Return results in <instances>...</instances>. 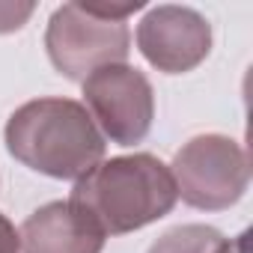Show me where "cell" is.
Masks as SVG:
<instances>
[{"mask_svg": "<svg viewBox=\"0 0 253 253\" xmlns=\"http://www.w3.org/2000/svg\"><path fill=\"white\" fill-rule=\"evenodd\" d=\"M140 54L164 75L197 69L211 51V24L191 6H152L137 24Z\"/></svg>", "mask_w": 253, "mask_h": 253, "instance_id": "6", "label": "cell"}, {"mask_svg": "<svg viewBox=\"0 0 253 253\" xmlns=\"http://www.w3.org/2000/svg\"><path fill=\"white\" fill-rule=\"evenodd\" d=\"M33 3H0V33H15L33 15Z\"/></svg>", "mask_w": 253, "mask_h": 253, "instance_id": "9", "label": "cell"}, {"mask_svg": "<svg viewBox=\"0 0 253 253\" xmlns=\"http://www.w3.org/2000/svg\"><path fill=\"white\" fill-rule=\"evenodd\" d=\"M84 107L95 128L116 146L146 140L155 119V92L149 78L134 66H104L84 81Z\"/></svg>", "mask_w": 253, "mask_h": 253, "instance_id": "5", "label": "cell"}, {"mask_svg": "<svg viewBox=\"0 0 253 253\" xmlns=\"http://www.w3.org/2000/svg\"><path fill=\"white\" fill-rule=\"evenodd\" d=\"M149 253H244V235L232 241L214 226L182 223V226L167 229L149 247Z\"/></svg>", "mask_w": 253, "mask_h": 253, "instance_id": "8", "label": "cell"}, {"mask_svg": "<svg viewBox=\"0 0 253 253\" xmlns=\"http://www.w3.org/2000/svg\"><path fill=\"white\" fill-rule=\"evenodd\" d=\"M45 48L63 78L84 84L92 72L128 60L131 33L125 21L98 18L84 3H63L48 21Z\"/></svg>", "mask_w": 253, "mask_h": 253, "instance_id": "4", "label": "cell"}, {"mask_svg": "<svg viewBox=\"0 0 253 253\" xmlns=\"http://www.w3.org/2000/svg\"><path fill=\"white\" fill-rule=\"evenodd\" d=\"M21 250L24 253H101V229L69 200H54L36 209L21 223Z\"/></svg>", "mask_w": 253, "mask_h": 253, "instance_id": "7", "label": "cell"}, {"mask_svg": "<svg viewBox=\"0 0 253 253\" xmlns=\"http://www.w3.org/2000/svg\"><path fill=\"white\" fill-rule=\"evenodd\" d=\"M0 253H21V238L9 223V217L3 214H0Z\"/></svg>", "mask_w": 253, "mask_h": 253, "instance_id": "10", "label": "cell"}, {"mask_svg": "<svg viewBox=\"0 0 253 253\" xmlns=\"http://www.w3.org/2000/svg\"><path fill=\"white\" fill-rule=\"evenodd\" d=\"M6 149L24 167L51 179H81L104 161V137L75 98H36L6 122Z\"/></svg>", "mask_w": 253, "mask_h": 253, "instance_id": "2", "label": "cell"}, {"mask_svg": "<svg viewBox=\"0 0 253 253\" xmlns=\"http://www.w3.org/2000/svg\"><path fill=\"white\" fill-rule=\"evenodd\" d=\"M176 194L203 211H223L235 206L250 182V161L241 143L226 134H200L188 140L173 158Z\"/></svg>", "mask_w": 253, "mask_h": 253, "instance_id": "3", "label": "cell"}, {"mask_svg": "<svg viewBox=\"0 0 253 253\" xmlns=\"http://www.w3.org/2000/svg\"><path fill=\"white\" fill-rule=\"evenodd\" d=\"M179 194L173 173L155 155H119L95 164L72 188L69 203L81 209L101 235H125L173 211Z\"/></svg>", "mask_w": 253, "mask_h": 253, "instance_id": "1", "label": "cell"}]
</instances>
